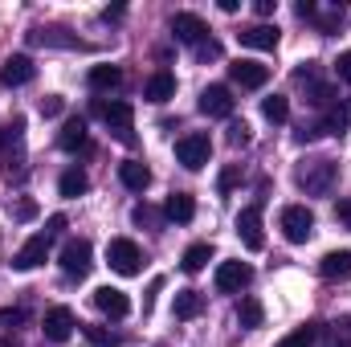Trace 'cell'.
Returning a JSON list of instances; mask_svg holds the SVG:
<instances>
[{
	"instance_id": "cell-1",
	"label": "cell",
	"mask_w": 351,
	"mask_h": 347,
	"mask_svg": "<svg viewBox=\"0 0 351 347\" xmlns=\"http://www.w3.org/2000/svg\"><path fill=\"white\" fill-rule=\"evenodd\" d=\"M335 176H339V164H335V160H302V168H298V188L311 192V196H327L331 184H335Z\"/></svg>"
},
{
	"instance_id": "cell-2",
	"label": "cell",
	"mask_w": 351,
	"mask_h": 347,
	"mask_svg": "<svg viewBox=\"0 0 351 347\" xmlns=\"http://www.w3.org/2000/svg\"><path fill=\"white\" fill-rule=\"evenodd\" d=\"M278 229H282V237L290 246H306L311 233H315V213L306 204H286L282 217H278Z\"/></svg>"
},
{
	"instance_id": "cell-3",
	"label": "cell",
	"mask_w": 351,
	"mask_h": 347,
	"mask_svg": "<svg viewBox=\"0 0 351 347\" xmlns=\"http://www.w3.org/2000/svg\"><path fill=\"white\" fill-rule=\"evenodd\" d=\"M106 261H110V270L123 274V278L143 274V250H139L131 237H114V241L106 246Z\"/></svg>"
},
{
	"instance_id": "cell-4",
	"label": "cell",
	"mask_w": 351,
	"mask_h": 347,
	"mask_svg": "<svg viewBox=\"0 0 351 347\" xmlns=\"http://www.w3.org/2000/svg\"><path fill=\"white\" fill-rule=\"evenodd\" d=\"M176 160H180L188 172H200V168L213 160V139H208V135H200V131H192V135L176 139Z\"/></svg>"
},
{
	"instance_id": "cell-5",
	"label": "cell",
	"mask_w": 351,
	"mask_h": 347,
	"mask_svg": "<svg viewBox=\"0 0 351 347\" xmlns=\"http://www.w3.org/2000/svg\"><path fill=\"white\" fill-rule=\"evenodd\" d=\"M94 110H98V119H102L119 139L131 143V127H135V110H131V102H123V98H114V102H94Z\"/></svg>"
},
{
	"instance_id": "cell-6",
	"label": "cell",
	"mask_w": 351,
	"mask_h": 347,
	"mask_svg": "<svg viewBox=\"0 0 351 347\" xmlns=\"http://www.w3.org/2000/svg\"><path fill=\"white\" fill-rule=\"evenodd\" d=\"M237 237L250 254H262L265 250V233H262V204H245L237 213Z\"/></svg>"
},
{
	"instance_id": "cell-7",
	"label": "cell",
	"mask_w": 351,
	"mask_h": 347,
	"mask_svg": "<svg viewBox=\"0 0 351 347\" xmlns=\"http://www.w3.org/2000/svg\"><path fill=\"white\" fill-rule=\"evenodd\" d=\"M90 265H94V250H90L86 237H70L66 246H62V270L70 274V278H86Z\"/></svg>"
},
{
	"instance_id": "cell-8",
	"label": "cell",
	"mask_w": 351,
	"mask_h": 347,
	"mask_svg": "<svg viewBox=\"0 0 351 347\" xmlns=\"http://www.w3.org/2000/svg\"><path fill=\"white\" fill-rule=\"evenodd\" d=\"M74 327H78V319H74L70 307H49L45 319H41V331H45L49 344H66V339L74 335Z\"/></svg>"
},
{
	"instance_id": "cell-9",
	"label": "cell",
	"mask_w": 351,
	"mask_h": 347,
	"mask_svg": "<svg viewBox=\"0 0 351 347\" xmlns=\"http://www.w3.org/2000/svg\"><path fill=\"white\" fill-rule=\"evenodd\" d=\"M229 78H233L241 90H262L265 82H269V66L250 62V58H237V62L229 66Z\"/></svg>"
},
{
	"instance_id": "cell-10",
	"label": "cell",
	"mask_w": 351,
	"mask_h": 347,
	"mask_svg": "<svg viewBox=\"0 0 351 347\" xmlns=\"http://www.w3.org/2000/svg\"><path fill=\"white\" fill-rule=\"evenodd\" d=\"M233 106H237V98H233L229 86H204L200 90V110H204L208 119H229Z\"/></svg>"
},
{
	"instance_id": "cell-11",
	"label": "cell",
	"mask_w": 351,
	"mask_h": 347,
	"mask_svg": "<svg viewBox=\"0 0 351 347\" xmlns=\"http://www.w3.org/2000/svg\"><path fill=\"white\" fill-rule=\"evenodd\" d=\"M172 37L184 41V45H200V41H208V25H204L196 12H176L172 16Z\"/></svg>"
},
{
	"instance_id": "cell-12",
	"label": "cell",
	"mask_w": 351,
	"mask_h": 347,
	"mask_svg": "<svg viewBox=\"0 0 351 347\" xmlns=\"http://www.w3.org/2000/svg\"><path fill=\"white\" fill-rule=\"evenodd\" d=\"M250 278H254V270H250L245 261H221V265H217V290H221V294L245 290Z\"/></svg>"
},
{
	"instance_id": "cell-13",
	"label": "cell",
	"mask_w": 351,
	"mask_h": 347,
	"mask_svg": "<svg viewBox=\"0 0 351 347\" xmlns=\"http://www.w3.org/2000/svg\"><path fill=\"white\" fill-rule=\"evenodd\" d=\"M45 258H49V237H45V233H33V237H29L21 250H16L12 270H21V274H25V270H37Z\"/></svg>"
},
{
	"instance_id": "cell-14",
	"label": "cell",
	"mask_w": 351,
	"mask_h": 347,
	"mask_svg": "<svg viewBox=\"0 0 351 347\" xmlns=\"http://www.w3.org/2000/svg\"><path fill=\"white\" fill-rule=\"evenodd\" d=\"M94 307H98L106 319H127V315H131V298H127L123 290H114V286H98V290H94Z\"/></svg>"
},
{
	"instance_id": "cell-15",
	"label": "cell",
	"mask_w": 351,
	"mask_h": 347,
	"mask_svg": "<svg viewBox=\"0 0 351 347\" xmlns=\"http://www.w3.org/2000/svg\"><path fill=\"white\" fill-rule=\"evenodd\" d=\"M33 62L25 58V53H12V58H4V66H0V82L4 86H25V82H33Z\"/></svg>"
},
{
	"instance_id": "cell-16",
	"label": "cell",
	"mask_w": 351,
	"mask_h": 347,
	"mask_svg": "<svg viewBox=\"0 0 351 347\" xmlns=\"http://www.w3.org/2000/svg\"><path fill=\"white\" fill-rule=\"evenodd\" d=\"M319 274H323L327 282H343V278H351V250H331V254H323Z\"/></svg>"
},
{
	"instance_id": "cell-17",
	"label": "cell",
	"mask_w": 351,
	"mask_h": 347,
	"mask_svg": "<svg viewBox=\"0 0 351 347\" xmlns=\"http://www.w3.org/2000/svg\"><path fill=\"white\" fill-rule=\"evenodd\" d=\"M176 94V74L172 70H156L152 78H147V86H143V98L147 102H168Z\"/></svg>"
},
{
	"instance_id": "cell-18",
	"label": "cell",
	"mask_w": 351,
	"mask_h": 347,
	"mask_svg": "<svg viewBox=\"0 0 351 347\" xmlns=\"http://www.w3.org/2000/svg\"><path fill=\"white\" fill-rule=\"evenodd\" d=\"M237 37H241V45H250V49H278V29H274V25H250V29H241Z\"/></svg>"
},
{
	"instance_id": "cell-19",
	"label": "cell",
	"mask_w": 351,
	"mask_h": 347,
	"mask_svg": "<svg viewBox=\"0 0 351 347\" xmlns=\"http://www.w3.org/2000/svg\"><path fill=\"white\" fill-rule=\"evenodd\" d=\"M164 217L176 221V225H188V221L196 217V200H192L188 192H172V196H168V204H164Z\"/></svg>"
},
{
	"instance_id": "cell-20",
	"label": "cell",
	"mask_w": 351,
	"mask_h": 347,
	"mask_svg": "<svg viewBox=\"0 0 351 347\" xmlns=\"http://www.w3.org/2000/svg\"><path fill=\"white\" fill-rule=\"evenodd\" d=\"M119 180H123V188L143 192V188L152 184V172H147V164H139V160H123V164H119Z\"/></svg>"
},
{
	"instance_id": "cell-21",
	"label": "cell",
	"mask_w": 351,
	"mask_h": 347,
	"mask_svg": "<svg viewBox=\"0 0 351 347\" xmlns=\"http://www.w3.org/2000/svg\"><path fill=\"white\" fill-rule=\"evenodd\" d=\"M200 311H204V294H200V290H180V294L172 298L176 319H196Z\"/></svg>"
},
{
	"instance_id": "cell-22",
	"label": "cell",
	"mask_w": 351,
	"mask_h": 347,
	"mask_svg": "<svg viewBox=\"0 0 351 347\" xmlns=\"http://www.w3.org/2000/svg\"><path fill=\"white\" fill-rule=\"evenodd\" d=\"M29 41H33V45H53V49H74V45H82V41L70 37L66 29H33Z\"/></svg>"
},
{
	"instance_id": "cell-23",
	"label": "cell",
	"mask_w": 351,
	"mask_h": 347,
	"mask_svg": "<svg viewBox=\"0 0 351 347\" xmlns=\"http://www.w3.org/2000/svg\"><path fill=\"white\" fill-rule=\"evenodd\" d=\"M58 147L62 152H82L86 147V119H70L58 135Z\"/></svg>"
},
{
	"instance_id": "cell-24",
	"label": "cell",
	"mask_w": 351,
	"mask_h": 347,
	"mask_svg": "<svg viewBox=\"0 0 351 347\" xmlns=\"http://www.w3.org/2000/svg\"><path fill=\"white\" fill-rule=\"evenodd\" d=\"M351 127V102H331L327 115H323V131L327 135H343Z\"/></svg>"
},
{
	"instance_id": "cell-25",
	"label": "cell",
	"mask_w": 351,
	"mask_h": 347,
	"mask_svg": "<svg viewBox=\"0 0 351 347\" xmlns=\"http://www.w3.org/2000/svg\"><path fill=\"white\" fill-rule=\"evenodd\" d=\"M208 261H213V246H208V241H196V246L184 250V261H180V265H184V274H200Z\"/></svg>"
},
{
	"instance_id": "cell-26",
	"label": "cell",
	"mask_w": 351,
	"mask_h": 347,
	"mask_svg": "<svg viewBox=\"0 0 351 347\" xmlns=\"http://www.w3.org/2000/svg\"><path fill=\"white\" fill-rule=\"evenodd\" d=\"M262 319H265V307L258 298H241V302H237V323H241L245 331H258Z\"/></svg>"
},
{
	"instance_id": "cell-27",
	"label": "cell",
	"mask_w": 351,
	"mask_h": 347,
	"mask_svg": "<svg viewBox=\"0 0 351 347\" xmlns=\"http://www.w3.org/2000/svg\"><path fill=\"white\" fill-rule=\"evenodd\" d=\"M86 82H90V90H114L123 82V70L119 66H94L86 74Z\"/></svg>"
},
{
	"instance_id": "cell-28",
	"label": "cell",
	"mask_w": 351,
	"mask_h": 347,
	"mask_svg": "<svg viewBox=\"0 0 351 347\" xmlns=\"http://www.w3.org/2000/svg\"><path fill=\"white\" fill-rule=\"evenodd\" d=\"M86 188H90V180H86V172H82V168H70V172H62V180H58V192H62L66 200L82 196Z\"/></svg>"
},
{
	"instance_id": "cell-29",
	"label": "cell",
	"mask_w": 351,
	"mask_h": 347,
	"mask_svg": "<svg viewBox=\"0 0 351 347\" xmlns=\"http://www.w3.org/2000/svg\"><path fill=\"white\" fill-rule=\"evenodd\" d=\"M262 115L274 123V127H282V123L290 119V98H286V94H269V98L262 102Z\"/></svg>"
},
{
	"instance_id": "cell-30",
	"label": "cell",
	"mask_w": 351,
	"mask_h": 347,
	"mask_svg": "<svg viewBox=\"0 0 351 347\" xmlns=\"http://www.w3.org/2000/svg\"><path fill=\"white\" fill-rule=\"evenodd\" d=\"M82 335H86L94 347H119V344H123V335H119V331H110V327H98V323L82 327Z\"/></svg>"
},
{
	"instance_id": "cell-31",
	"label": "cell",
	"mask_w": 351,
	"mask_h": 347,
	"mask_svg": "<svg viewBox=\"0 0 351 347\" xmlns=\"http://www.w3.org/2000/svg\"><path fill=\"white\" fill-rule=\"evenodd\" d=\"M315 339H319V327L306 323V327H294L286 339H278V347H315Z\"/></svg>"
},
{
	"instance_id": "cell-32",
	"label": "cell",
	"mask_w": 351,
	"mask_h": 347,
	"mask_svg": "<svg viewBox=\"0 0 351 347\" xmlns=\"http://www.w3.org/2000/svg\"><path fill=\"white\" fill-rule=\"evenodd\" d=\"M319 135H327V131H323V119H315V123H306V119H302V123H298V131H294V139H298V143H311V139H319Z\"/></svg>"
},
{
	"instance_id": "cell-33",
	"label": "cell",
	"mask_w": 351,
	"mask_h": 347,
	"mask_svg": "<svg viewBox=\"0 0 351 347\" xmlns=\"http://www.w3.org/2000/svg\"><path fill=\"white\" fill-rule=\"evenodd\" d=\"M37 213H41V208H37V200H33V196H21V200L12 204V221H33Z\"/></svg>"
},
{
	"instance_id": "cell-34",
	"label": "cell",
	"mask_w": 351,
	"mask_h": 347,
	"mask_svg": "<svg viewBox=\"0 0 351 347\" xmlns=\"http://www.w3.org/2000/svg\"><path fill=\"white\" fill-rule=\"evenodd\" d=\"M250 139H254V131H250V123H245V119L229 127V143H233V147H245Z\"/></svg>"
},
{
	"instance_id": "cell-35",
	"label": "cell",
	"mask_w": 351,
	"mask_h": 347,
	"mask_svg": "<svg viewBox=\"0 0 351 347\" xmlns=\"http://www.w3.org/2000/svg\"><path fill=\"white\" fill-rule=\"evenodd\" d=\"M62 110H66V98H62V94H45V98H41V115H45V119H53V115H62Z\"/></svg>"
},
{
	"instance_id": "cell-36",
	"label": "cell",
	"mask_w": 351,
	"mask_h": 347,
	"mask_svg": "<svg viewBox=\"0 0 351 347\" xmlns=\"http://www.w3.org/2000/svg\"><path fill=\"white\" fill-rule=\"evenodd\" d=\"M196 58H200V62H217V58H221V41H213V37L200 41V45H196Z\"/></svg>"
},
{
	"instance_id": "cell-37",
	"label": "cell",
	"mask_w": 351,
	"mask_h": 347,
	"mask_svg": "<svg viewBox=\"0 0 351 347\" xmlns=\"http://www.w3.org/2000/svg\"><path fill=\"white\" fill-rule=\"evenodd\" d=\"M131 221H135V225H160V213L147 208V204H139V208L131 213Z\"/></svg>"
},
{
	"instance_id": "cell-38",
	"label": "cell",
	"mask_w": 351,
	"mask_h": 347,
	"mask_svg": "<svg viewBox=\"0 0 351 347\" xmlns=\"http://www.w3.org/2000/svg\"><path fill=\"white\" fill-rule=\"evenodd\" d=\"M12 323H25V311L21 307H4L0 311V327H12Z\"/></svg>"
},
{
	"instance_id": "cell-39",
	"label": "cell",
	"mask_w": 351,
	"mask_h": 347,
	"mask_svg": "<svg viewBox=\"0 0 351 347\" xmlns=\"http://www.w3.org/2000/svg\"><path fill=\"white\" fill-rule=\"evenodd\" d=\"M335 74H339V78L351 86V49H348V53H339V62H335Z\"/></svg>"
},
{
	"instance_id": "cell-40",
	"label": "cell",
	"mask_w": 351,
	"mask_h": 347,
	"mask_svg": "<svg viewBox=\"0 0 351 347\" xmlns=\"http://www.w3.org/2000/svg\"><path fill=\"white\" fill-rule=\"evenodd\" d=\"M62 229H66V217H62V213H53V217H49V229H45V237H58Z\"/></svg>"
},
{
	"instance_id": "cell-41",
	"label": "cell",
	"mask_w": 351,
	"mask_h": 347,
	"mask_svg": "<svg viewBox=\"0 0 351 347\" xmlns=\"http://www.w3.org/2000/svg\"><path fill=\"white\" fill-rule=\"evenodd\" d=\"M335 217H339V221L351 229V200H339V204H335Z\"/></svg>"
},
{
	"instance_id": "cell-42",
	"label": "cell",
	"mask_w": 351,
	"mask_h": 347,
	"mask_svg": "<svg viewBox=\"0 0 351 347\" xmlns=\"http://www.w3.org/2000/svg\"><path fill=\"white\" fill-rule=\"evenodd\" d=\"M274 8H278V0H258V4H254L258 16H274Z\"/></svg>"
},
{
	"instance_id": "cell-43",
	"label": "cell",
	"mask_w": 351,
	"mask_h": 347,
	"mask_svg": "<svg viewBox=\"0 0 351 347\" xmlns=\"http://www.w3.org/2000/svg\"><path fill=\"white\" fill-rule=\"evenodd\" d=\"M233 184H237V168H225V172H221V192H229Z\"/></svg>"
},
{
	"instance_id": "cell-44",
	"label": "cell",
	"mask_w": 351,
	"mask_h": 347,
	"mask_svg": "<svg viewBox=\"0 0 351 347\" xmlns=\"http://www.w3.org/2000/svg\"><path fill=\"white\" fill-rule=\"evenodd\" d=\"M335 335H339V339H348V344H351V319H339V323H335Z\"/></svg>"
},
{
	"instance_id": "cell-45",
	"label": "cell",
	"mask_w": 351,
	"mask_h": 347,
	"mask_svg": "<svg viewBox=\"0 0 351 347\" xmlns=\"http://www.w3.org/2000/svg\"><path fill=\"white\" fill-rule=\"evenodd\" d=\"M0 347H12V344H8V339H0Z\"/></svg>"
}]
</instances>
